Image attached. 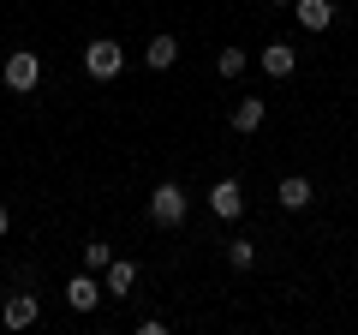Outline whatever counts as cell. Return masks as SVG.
<instances>
[{"mask_svg":"<svg viewBox=\"0 0 358 335\" xmlns=\"http://www.w3.org/2000/svg\"><path fill=\"white\" fill-rule=\"evenodd\" d=\"M245 66H251V54H245V48H233V42H227L221 54H215V72H221V78H239Z\"/></svg>","mask_w":358,"mask_h":335,"instance_id":"13","label":"cell"},{"mask_svg":"<svg viewBox=\"0 0 358 335\" xmlns=\"http://www.w3.org/2000/svg\"><path fill=\"white\" fill-rule=\"evenodd\" d=\"M263 120H268V102H263V96H239V102H233V114H227V126L239 132V138H251Z\"/></svg>","mask_w":358,"mask_h":335,"instance_id":"7","label":"cell"},{"mask_svg":"<svg viewBox=\"0 0 358 335\" xmlns=\"http://www.w3.org/2000/svg\"><path fill=\"white\" fill-rule=\"evenodd\" d=\"M173 60H179V42L167 36V30H162V36H150V48H143V66H150V72H167Z\"/></svg>","mask_w":358,"mask_h":335,"instance_id":"12","label":"cell"},{"mask_svg":"<svg viewBox=\"0 0 358 335\" xmlns=\"http://www.w3.org/2000/svg\"><path fill=\"white\" fill-rule=\"evenodd\" d=\"M84 72L96 78V84L120 78V72H126V48H120L114 36H96V42H84Z\"/></svg>","mask_w":358,"mask_h":335,"instance_id":"1","label":"cell"},{"mask_svg":"<svg viewBox=\"0 0 358 335\" xmlns=\"http://www.w3.org/2000/svg\"><path fill=\"white\" fill-rule=\"evenodd\" d=\"M108 264H114V245H108V240H90L84 245V270H108Z\"/></svg>","mask_w":358,"mask_h":335,"instance_id":"15","label":"cell"},{"mask_svg":"<svg viewBox=\"0 0 358 335\" xmlns=\"http://www.w3.org/2000/svg\"><path fill=\"white\" fill-rule=\"evenodd\" d=\"M275 6H293V0H275Z\"/></svg>","mask_w":358,"mask_h":335,"instance_id":"17","label":"cell"},{"mask_svg":"<svg viewBox=\"0 0 358 335\" xmlns=\"http://www.w3.org/2000/svg\"><path fill=\"white\" fill-rule=\"evenodd\" d=\"M0 84H6L13 96H30L42 84V60L36 54H6V60H0Z\"/></svg>","mask_w":358,"mask_h":335,"instance_id":"3","label":"cell"},{"mask_svg":"<svg viewBox=\"0 0 358 335\" xmlns=\"http://www.w3.org/2000/svg\"><path fill=\"white\" fill-rule=\"evenodd\" d=\"M227 264L233 270H251L257 264V240H227Z\"/></svg>","mask_w":358,"mask_h":335,"instance_id":"14","label":"cell"},{"mask_svg":"<svg viewBox=\"0 0 358 335\" xmlns=\"http://www.w3.org/2000/svg\"><path fill=\"white\" fill-rule=\"evenodd\" d=\"M293 18L305 30H329L334 25V0H293Z\"/></svg>","mask_w":358,"mask_h":335,"instance_id":"11","label":"cell"},{"mask_svg":"<svg viewBox=\"0 0 358 335\" xmlns=\"http://www.w3.org/2000/svg\"><path fill=\"white\" fill-rule=\"evenodd\" d=\"M209 210H215V221H239L245 216V186L239 180H215L209 186Z\"/></svg>","mask_w":358,"mask_h":335,"instance_id":"4","label":"cell"},{"mask_svg":"<svg viewBox=\"0 0 358 335\" xmlns=\"http://www.w3.org/2000/svg\"><path fill=\"white\" fill-rule=\"evenodd\" d=\"M102 299H108V294H102V282H96L90 270H78L72 282H66V306H72V311H96Z\"/></svg>","mask_w":358,"mask_h":335,"instance_id":"5","label":"cell"},{"mask_svg":"<svg viewBox=\"0 0 358 335\" xmlns=\"http://www.w3.org/2000/svg\"><path fill=\"white\" fill-rule=\"evenodd\" d=\"M6 228H13V216H6V204H0V240H6Z\"/></svg>","mask_w":358,"mask_h":335,"instance_id":"16","label":"cell"},{"mask_svg":"<svg viewBox=\"0 0 358 335\" xmlns=\"http://www.w3.org/2000/svg\"><path fill=\"white\" fill-rule=\"evenodd\" d=\"M131 287H138V264H131V258H114V264H108V282H102V294H108V299H126Z\"/></svg>","mask_w":358,"mask_h":335,"instance_id":"10","label":"cell"},{"mask_svg":"<svg viewBox=\"0 0 358 335\" xmlns=\"http://www.w3.org/2000/svg\"><path fill=\"white\" fill-rule=\"evenodd\" d=\"M310 198H317V186H310L305 174H287V180L275 186V204H281V210H293V216H299V210H310Z\"/></svg>","mask_w":358,"mask_h":335,"instance_id":"8","label":"cell"},{"mask_svg":"<svg viewBox=\"0 0 358 335\" xmlns=\"http://www.w3.org/2000/svg\"><path fill=\"white\" fill-rule=\"evenodd\" d=\"M257 66H263L268 78H293L299 48H287V42H268V48H257Z\"/></svg>","mask_w":358,"mask_h":335,"instance_id":"9","label":"cell"},{"mask_svg":"<svg viewBox=\"0 0 358 335\" xmlns=\"http://www.w3.org/2000/svg\"><path fill=\"white\" fill-rule=\"evenodd\" d=\"M185 210H192V198H185V186H179V180H162L150 192V221H155V228H179Z\"/></svg>","mask_w":358,"mask_h":335,"instance_id":"2","label":"cell"},{"mask_svg":"<svg viewBox=\"0 0 358 335\" xmlns=\"http://www.w3.org/2000/svg\"><path fill=\"white\" fill-rule=\"evenodd\" d=\"M0 323H6V329H30V323H42V299L36 294H13L6 306H0Z\"/></svg>","mask_w":358,"mask_h":335,"instance_id":"6","label":"cell"}]
</instances>
